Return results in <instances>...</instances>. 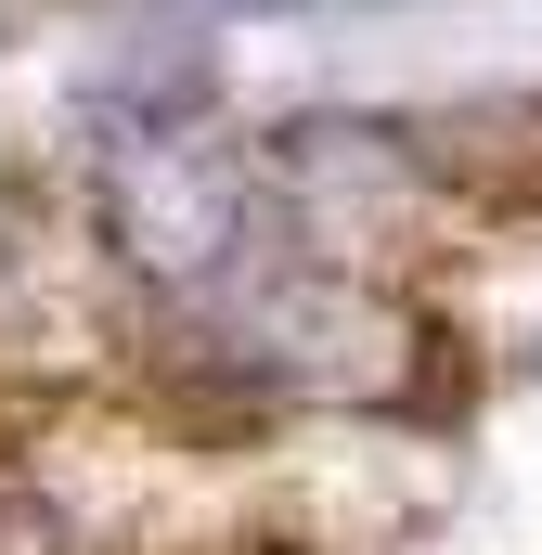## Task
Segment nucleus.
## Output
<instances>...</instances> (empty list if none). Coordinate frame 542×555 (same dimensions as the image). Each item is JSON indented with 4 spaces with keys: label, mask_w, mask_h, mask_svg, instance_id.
Here are the masks:
<instances>
[{
    "label": "nucleus",
    "mask_w": 542,
    "mask_h": 555,
    "mask_svg": "<svg viewBox=\"0 0 542 555\" xmlns=\"http://www.w3.org/2000/svg\"><path fill=\"white\" fill-rule=\"evenodd\" d=\"M0 555H91V530H78V504H65L52 478L0 465Z\"/></svg>",
    "instance_id": "1"
}]
</instances>
